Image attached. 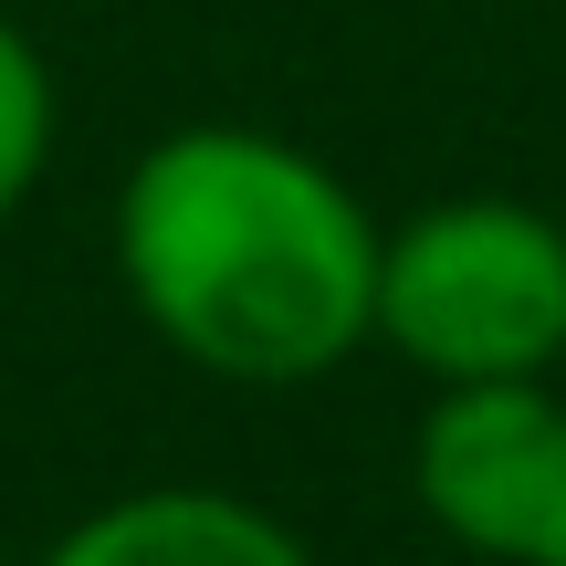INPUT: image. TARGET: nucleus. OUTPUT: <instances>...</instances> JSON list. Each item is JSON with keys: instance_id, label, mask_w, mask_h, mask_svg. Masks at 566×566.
I'll return each instance as SVG.
<instances>
[{"instance_id": "obj_2", "label": "nucleus", "mask_w": 566, "mask_h": 566, "mask_svg": "<svg viewBox=\"0 0 566 566\" xmlns=\"http://www.w3.org/2000/svg\"><path fill=\"white\" fill-rule=\"evenodd\" d=\"M378 336L451 378H546L566 357V231L525 200H430L378 231Z\"/></svg>"}, {"instance_id": "obj_1", "label": "nucleus", "mask_w": 566, "mask_h": 566, "mask_svg": "<svg viewBox=\"0 0 566 566\" xmlns=\"http://www.w3.org/2000/svg\"><path fill=\"white\" fill-rule=\"evenodd\" d=\"M116 273L189 367L304 388L378 336V221L263 126H179L116 189Z\"/></svg>"}, {"instance_id": "obj_3", "label": "nucleus", "mask_w": 566, "mask_h": 566, "mask_svg": "<svg viewBox=\"0 0 566 566\" xmlns=\"http://www.w3.org/2000/svg\"><path fill=\"white\" fill-rule=\"evenodd\" d=\"M409 493L462 556L556 566L566 556V399L546 378H451L420 409Z\"/></svg>"}, {"instance_id": "obj_6", "label": "nucleus", "mask_w": 566, "mask_h": 566, "mask_svg": "<svg viewBox=\"0 0 566 566\" xmlns=\"http://www.w3.org/2000/svg\"><path fill=\"white\" fill-rule=\"evenodd\" d=\"M556 566H566V556H556Z\"/></svg>"}, {"instance_id": "obj_5", "label": "nucleus", "mask_w": 566, "mask_h": 566, "mask_svg": "<svg viewBox=\"0 0 566 566\" xmlns=\"http://www.w3.org/2000/svg\"><path fill=\"white\" fill-rule=\"evenodd\" d=\"M42 158H53V74H42L32 32L0 11V221L32 200Z\"/></svg>"}, {"instance_id": "obj_4", "label": "nucleus", "mask_w": 566, "mask_h": 566, "mask_svg": "<svg viewBox=\"0 0 566 566\" xmlns=\"http://www.w3.org/2000/svg\"><path fill=\"white\" fill-rule=\"evenodd\" d=\"M42 566H315L294 546V525H273L263 504L210 483H158V493H116L63 535Z\"/></svg>"}]
</instances>
